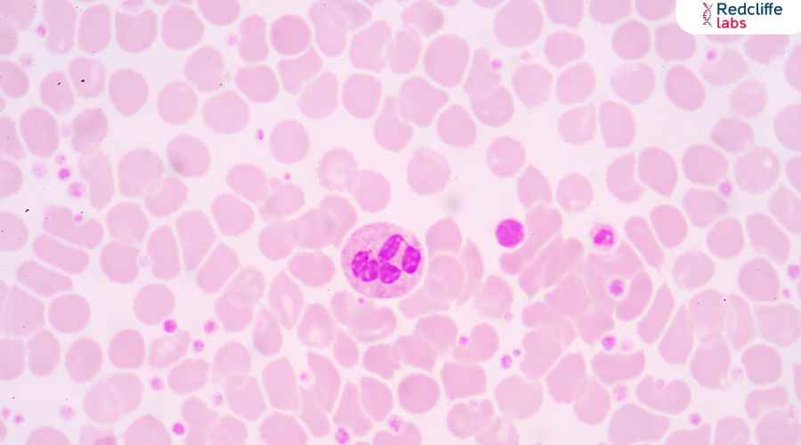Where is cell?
Returning a JSON list of instances; mask_svg holds the SVG:
<instances>
[{
    "mask_svg": "<svg viewBox=\"0 0 801 445\" xmlns=\"http://www.w3.org/2000/svg\"><path fill=\"white\" fill-rule=\"evenodd\" d=\"M743 56L731 49L713 50L706 56L701 74L710 84L726 85L736 82L747 72Z\"/></svg>",
    "mask_w": 801,
    "mask_h": 445,
    "instance_id": "cell-3",
    "label": "cell"
},
{
    "mask_svg": "<svg viewBox=\"0 0 801 445\" xmlns=\"http://www.w3.org/2000/svg\"><path fill=\"white\" fill-rule=\"evenodd\" d=\"M734 89L730 97L731 109L743 117H755L765 106L766 93L757 81L750 79Z\"/></svg>",
    "mask_w": 801,
    "mask_h": 445,
    "instance_id": "cell-5",
    "label": "cell"
},
{
    "mask_svg": "<svg viewBox=\"0 0 801 445\" xmlns=\"http://www.w3.org/2000/svg\"><path fill=\"white\" fill-rule=\"evenodd\" d=\"M495 235L499 245L512 248L522 243L525 239V229L520 221L506 218L499 222Z\"/></svg>",
    "mask_w": 801,
    "mask_h": 445,
    "instance_id": "cell-7",
    "label": "cell"
},
{
    "mask_svg": "<svg viewBox=\"0 0 801 445\" xmlns=\"http://www.w3.org/2000/svg\"><path fill=\"white\" fill-rule=\"evenodd\" d=\"M655 39L656 53L667 61L688 60L696 51L694 37L675 23L656 28Z\"/></svg>",
    "mask_w": 801,
    "mask_h": 445,
    "instance_id": "cell-4",
    "label": "cell"
},
{
    "mask_svg": "<svg viewBox=\"0 0 801 445\" xmlns=\"http://www.w3.org/2000/svg\"><path fill=\"white\" fill-rule=\"evenodd\" d=\"M425 252L410 231L384 221L358 228L341 253L344 275L360 294L378 299L403 296L420 283Z\"/></svg>",
    "mask_w": 801,
    "mask_h": 445,
    "instance_id": "cell-1",
    "label": "cell"
},
{
    "mask_svg": "<svg viewBox=\"0 0 801 445\" xmlns=\"http://www.w3.org/2000/svg\"><path fill=\"white\" fill-rule=\"evenodd\" d=\"M665 91L672 103L684 110H695L705 101V89L700 79L689 69L675 66L665 78Z\"/></svg>",
    "mask_w": 801,
    "mask_h": 445,
    "instance_id": "cell-2",
    "label": "cell"
},
{
    "mask_svg": "<svg viewBox=\"0 0 801 445\" xmlns=\"http://www.w3.org/2000/svg\"><path fill=\"white\" fill-rule=\"evenodd\" d=\"M785 74L790 85L800 90V46H796L789 57Z\"/></svg>",
    "mask_w": 801,
    "mask_h": 445,
    "instance_id": "cell-8",
    "label": "cell"
},
{
    "mask_svg": "<svg viewBox=\"0 0 801 445\" xmlns=\"http://www.w3.org/2000/svg\"><path fill=\"white\" fill-rule=\"evenodd\" d=\"M789 44L787 35H755L744 43V49L750 60L768 63L779 57Z\"/></svg>",
    "mask_w": 801,
    "mask_h": 445,
    "instance_id": "cell-6",
    "label": "cell"
}]
</instances>
